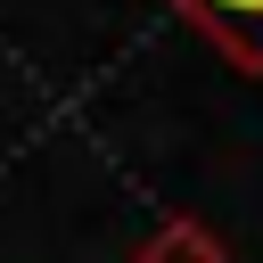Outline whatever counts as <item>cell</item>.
Returning <instances> with one entry per match:
<instances>
[{"label": "cell", "mask_w": 263, "mask_h": 263, "mask_svg": "<svg viewBox=\"0 0 263 263\" xmlns=\"http://www.w3.org/2000/svg\"><path fill=\"white\" fill-rule=\"evenodd\" d=\"M238 74H263V0H173Z\"/></svg>", "instance_id": "obj_1"}, {"label": "cell", "mask_w": 263, "mask_h": 263, "mask_svg": "<svg viewBox=\"0 0 263 263\" xmlns=\"http://www.w3.org/2000/svg\"><path fill=\"white\" fill-rule=\"evenodd\" d=\"M132 263H230V255H222L214 222H197V214H164V222L140 238V255H132Z\"/></svg>", "instance_id": "obj_2"}]
</instances>
